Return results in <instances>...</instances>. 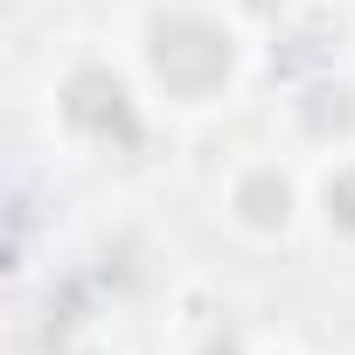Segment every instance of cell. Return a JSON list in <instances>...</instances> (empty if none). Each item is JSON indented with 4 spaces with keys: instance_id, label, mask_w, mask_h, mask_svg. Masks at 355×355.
<instances>
[{
    "instance_id": "cell-7",
    "label": "cell",
    "mask_w": 355,
    "mask_h": 355,
    "mask_svg": "<svg viewBox=\"0 0 355 355\" xmlns=\"http://www.w3.org/2000/svg\"><path fill=\"white\" fill-rule=\"evenodd\" d=\"M56 355H132V348H125L105 320H77V327L56 341Z\"/></svg>"
},
{
    "instance_id": "cell-5",
    "label": "cell",
    "mask_w": 355,
    "mask_h": 355,
    "mask_svg": "<svg viewBox=\"0 0 355 355\" xmlns=\"http://www.w3.org/2000/svg\"><path fill=\"white\" fill-rule=\"evenodd\" d=\"M313 167V189H306V230L320 237V251L355 258V146L306 160Z\"/></svg>"
},
{
    "instance_id": "cell-8",
    "label": "cell",
    "mask_w": 355,
    "mask_h": 355,
    "mask_svg": "<svg viewBox=\"0 0 355 355\" xmlns=\"http://www.w3.org/2000/svg\"><path fill=\"white\" fill-rule=\"evenodd\" d=\"M258 355H306L300 341H258Z\"/></svg>"
},
{
    "instance_id": "cell-4",
    "label": "cell",
    "mask_w": 355,
    "mask_h": 355,
    "mask_svg": "<svg viewBox=\"0 0 355 355\" xmlns=\"http://www.w3.org/2000/svg\"><path fill=\"white\" fill-rule=\"evenodd\" d=\"M279 139L306 160H327L355 146V63H320L306 77H286L279 91Z\"/></svg>"
},
{
    "instance_id": "cell-3",
    "label": "cell",
    "mask_w": 355,
    "mask_h": 355,
    "mask_svg": "<svg viewBox=\"0 0 355 355\" xmlns=\"http://www.w3.org/2000/svg\"><path fill=\"white\" fill-rule=\"evenodd\" d=\"M306 189H313V167L286 139L279 146H244L216 174V223L251 251H286L306 230Z\"/></svg>"
},
{
    "instance_id": "cell-1",
    "label": "cell",
    "mask_w": 355,
    "mask_h": 355,
    "mask_svg": "<svg viewBox=\"0 0 355 355\" xmlns=\"http://www.w3.org/2000/svg\"><path fill=\"white\" fill-rule=\"evenodd\" d=\"M153 112L174 125H202L230 112L258 70V28L237 0H139L119 35Z\"/></svg>"
},
{
    "instance_id": "cell-2",
    "label": "cell",
    "mask_w": 355,
    "mask_h": 355,
    "mask_svg": "<svg viewBox=\"0 0 355 355\" xmlns=\"http://www.w3.org/2000/svg\"><path fill=\"white\" fill-rule=\"evenodd\" d=\"M42 112H49V139L70 153V160H139L160 112L146 98V84L132 77L125 49L112 42H77L63 49V63L49 70V91H42Z\"/></svg>"
},
{
    "instance_id": "cell-6",
    "label": "cell",
    "mask_w": 355,
    "mask_h": 355,
    "mask_svg": "<svg viewBox=\"0 0 355 355\" xmlns=\"http://www.w3.org/2000/svg\"><path fill=\"white\" fill-rule=\"evenodd\" d=\"M174 355H258V341H251L223 306H202V313H182V320H174Z\"/></svg>"
}]
</instances>
